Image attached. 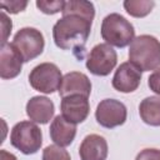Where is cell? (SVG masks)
<instances>
[{
    "mask_svg": "<svg viewBox=\"0 0 160 160\" xmlns=\"http://www.w3.org/2000/svg\"><path fill=\"white\" fill-rule=\"evenodd\" d=\"M64 5H65L64 0H58V1H42V0H39V1H36L38 9L41 12L48 14V15H54V14H56L59 11H62Z\"/></svg>",
    "mask_w": 160,
    "mask_h": 160,
    "instance_id": "obj_19",
    "label": "cell"
},
{
    "mask_svg": "<svg viewBox=\"0 0 160 160\" xmlns=\"http://www.w3.org/2000/svg\"><path fill=\"white\" fill-rule=\"evenodd\" d=\"M1 28H2V40H1V45H2V44H6L8 35L11 32V28H12L11 20L6 16L4 11H1Z\"/></svg>",
    "mask_w": 160,
    "mask_h": 160,
    "instance_id": "obj_23",
    "label": "cell"
},
{
    "mask_svg": "<svg viewBox=\"0 0 160 160\" xmlns=\"http://www.w3.org/2000/svg\"><path fill=\"white\" fill-rule=\"evenodd\" d=\"M0 160H18L16 156L6 150H0Z\"/></svg>",
    "mask_w": 160,
    "mask_h": 160,
    "instance_id": "obj_24",
    "label": "cell"
},
{
    "mask_svg": "<svg viewBox=\"0 0 160 160\" xmlns=\"http://www.w3.org/2000/svg\"><path fill=\"white\" fill-rule=\"evenodd\" d=\"M61 115L65 120L72 124H80L86 120L90 112V104L88 96L84 95H70L61 98L60 104Z\"/></svg>",
    "mask_w": 160,
    "mask_h": 160,
    "instance_id": "obj_9",
    "label": "cell"
},
{
    "mask_svg": "<svg viewBox=\"0 0 160 160\" xmlns=\"http://www.w3.org/2000/svg\"><path fill=\"white\" fill-rule=\"evenodd\" d=\"M50 138L55 142V145H59L61 148L69 146L76 135V125L72 122H69L62 118V115H56L50 124Z\"/></svg>",
    "mask_w": 160,
    "mask_h": 160,
    "instance_id": "obj_15",
    "label": "cell"
},
{
    "mask_svg": "<svg viewBox=\"0 0 160 160\" xmlns=\"http://www.w3.org/2000/svg\"><path fill=\"white\" fill-rule=\"evenodd\" d=\"M128 110L126 106L116 99L101 100L95 110L96 121L106 129H114L122 125L126 121Z\"/></svg>",
    "mask_w": 160,
    "mask_h": 160,
    "instance_id": "obj_8",
    "label": "cell"
},
{
    "mask_svg": "<svg viewBox=\"0 0 160 160\" xmlns=\"http://www.w3.org/2000/svg\"><path fill=\"white\" fill-rule=\"evenodd\" d=\"M135 160H160V150L152 148L144 149L136 155Z\"/></svg>",
    "mask_w": 160,
    "mask_h": 160,
    "instance_id": "obj_21",
    "label": "cell"
},
{
    "mask_svg": "<svg viewBox=\"0 0 160 160\" xmlns=\"http://www.w3.org/2000/svg\"><path fill=\"white\" fill-rule=\"evenodd\" d=\"M129 60L140 71L158 69L160 66V41L152 35L136 36L129 48Z\"/></svg>",
    "mask_w": 160,
    "mask_h": 160,
    "instance_id": "obj_2",
    "label": "cell"
},
{
    "mask_svg": "<svg viewBox=\"0 0 160 160\" xmlns=\"http://www.w3.org/2000/svg\"><path fill=\"white\" fill-rule=\"evenodd\" d=\"M141 120L150 126H160V96H148L139 105Z\"/></svg>",
    "mask_w": 160,
    "mask_h": 160,
    "instance_id": "obj_16",
    "label": "cell"
},
{
    "mask_svg": "<svg viewBox=\"0 0 160 160\" xmlns=\"http://www.w3.org/2000/svg\"><path fill=\"white\" fill-rule=\"evenodd\" d=\"M22 58L11 42L1 45L0 50V76L4 80L16 78L22 68Z\"/></svg>",
    "mask_w": 160,
    "mask_h": 160,
    "instance_id": "obj_12",
    "label": "cell"
},
{
    "mask_svg": "<svg viewBox=\"0 0 160 160\" xmlns=\"http://www.w3.org/2000/svg\"><path fill=\"white\" fill-rule=\"evenodd\" d=\"M11 44L21 55L24 62H29L44 51L45 40L40 30L28 26L20 29L15 34Z\"/></svg>",
    "mask_w": 160,
    "mask_h": 160,
    "instance_id": "obj_6",
    "label": "cell"
},
{
    "mask_svg": "<svg viewBox=\"0 0 160 160\" xmlns=\"http://www.w3.org/2000/svg\"><path fill=\"white\" fill-rule=\"evenodd\" d=\"M148 85L151 91L160 95V68L156 69L148 79Z\"/></svg>",
    "mask_w": 160,
    "mask_h": 160,
    "instance_id": "obj_22",
    "label": "cell"
},
{
    "mask_svg": "<svg viewBox=\"0 0 160 160\" xmlns=\"http://www.w3.org/2000/svg\"><path fill=\"white\" fill-rule=\"evenodd\" d=\"M155 6V1L152 0H125L124 9L130 16L134 18H144L151 12Z\"/></svg>",
    "mask_w": 160,
    "mask_h": 160,
    "instance_id": "obj_17",
    "label": "cell"
},
{
    "mask_svg": "<svg viewBox=\"0 0 160 160\" xmlns=\"http://www.w3.org/2000/svg\"><path fill=\"white\" fill-rule=\"evenodd\" d=\"M55 112L54 102L46 96H32L26 102V115L38 124H48Z\"/></svg>",
    "mask_w": 160,
    "mask_h": 160,
    "instance_id": "obj_13",
    "label": "cell"
},
{
    "mask_svg": "<svg viewBox=\"0 0 160 160\" xmlns=\"http://www.w3.org/2000/svg\"><path fill=\"white\" fill-rule=\"evenodd\" d=\"M26 6H28V1H18V0L1 1V8L10 14H18L19 11L25 10Z\"/></svg>",
    "mask_w": 160,
    "mask_h": 160,
    "instance_id": "obj_20",
    "label": "cell"
},
{
    "mask_svg": "<svg viewBox=\"0 0 160 160\" xmlns=\"http://www.w3.org/2000/svg\"><path fill=\"white\" fill-rule=\"evenodd\" d=\"M79 155L81 160H106L108 142L102 136L90 134L85 136L80 144Z\"/></svg>",
    "mask_w": 160,
    "mask_h": 160,
    "instance_id": "obj_14",
    "label": "cell"
},
{
    "mask_svg": "<svg viewBox=\"0 0 160 160\" xmlns=\"http://www.w3.org/2000/svg\"><path fill=\"white\" fill-rule=\"evenodd\" d=\"M101 36L110 46L125 48L135 39V29L122 15L111 12L101 22Z\"/></svg>",
    "mask_w": 160,
    "mask_h": 160,
    "instance_id": "obj_3",
    "label": "cell"
},
{
    "mask_svg": "<svg viewBox=\"0 0 160 160\" xmlns=\"http://www.w3.org/2000/svg\"><path fill=\"white\" fill-rule=\"evenodd\" d=\"M91 92V81L84 72L70 71L62 76L59 94L61 98L70 95H84L88 96Z\"/></svg>",
    "mask_w": 160,
    "mask_h": 160,
    "instance_id": "obj_11",
    "label": "cell"
},
{
    "mask_svg": "<svg viewBox=\"0 0 160 160\" xmlns=\"http://www.w3.org/2000/svg\"><path fill=\"white\" fill-rule=\"evenodd\" d=\"M42 160H71L69 152L59 145H49L42 151Z\"/></svg>",
    "mask_w": 160,
    "mask_h": 160,
    "instance_id": "obj_18",
    "label": "cell"
},
{
    "mask_svg": "<svg viewBox=\"0 0 160 160\" xmlns=\"http://www.w3.org/2000/svg\"><path fill=\"white\" fill-rule=\"evenodd\" d=\"M62 18L52 28L54 42L59 49L71 50L81 59L95 16L94 4L84 0L65 1Z\"/></svg>",
    "mask_w": 160,
    "mask_h": 160,
    "instance_id": "obj_1",
    "label": "cell"
},
{
    "mask_svg": "<svg viewBox=\"0 0 160 160\" xmlns=\"http://www.w3.org/2000/svg\"><path fill=\"white\" fill-rule=\"evenodd\" d=\"M61 80V71L52 62H41L29 74V82L31 88L42 94H52L56 90L59 91Z\"/></svg>",
    "mask_w": 160,
    "mask_h": 160,
    "instance_id": "obj_5",
    "label": "cell"
},
{
    "mask_svg": "<svg viewBox=\"0 0 160 160\" xmlns=\"http://www.w3.org/2000/svg\"><path fill=\"white\" fill-rule=\"evenodd\" d=\"M118 64L116 51L106 42L95 45L86 58L88 70L96 76L109 75Z\"/></svg>",
    "mask_w": 160,
    "mask_h": 160,
    "instance_id": "obj_7",
    "label": "cell"
},
{
    "mask_svg": "<svg viewBox=\"0 0 160 160\" xmlns=\"http://www.w3.org/2000/svg\"><path fill=\"white\" fill-rule=\"evenodd\" d=\"M141 81V71L132 65L130 61L120 64L115 70L112 78V88L120 92H132L135 91Z\"/></svg>",
    "mask_w": 160,
    "mask_h": 160,
    "instance_id": "obj_10",
    "label": "cell"
},
{
    "mask_svg": "<svg viewBox=\"0 0 160 160\" xmlns=\"http://www.w3.org/2000/svg\"><path fill=\"white\" fill-rule=\"evenodd\" d=\"M10 142L22 154L31 155L38 152L41 148L42 132L36 124L31 121H20L11 129Z\"/></svg>",
    "mask_w": 160,
    "mask_h": 160,
    "instance_id": "obj_4",
    "label": "cell"
}]
</instances>
